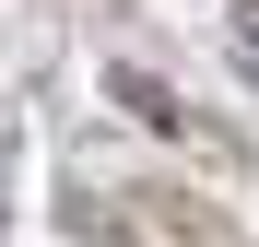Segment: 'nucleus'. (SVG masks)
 <instances>
[{
    "label": "nucleus",
    "instance_id": "nucleus-1",
    "mask_svg": "<svg viewBox=\"0 0 259 247\" xmlns=\"http://www.w3.org/2000/svg\"><path fill=\"white\" fill-rule=\"evenodd\" d=\"M236 59H247V82H259V0H236Z\"/></svg>",
    "mask_w": 259,
    "mask_h": 247
}]
</instances>
